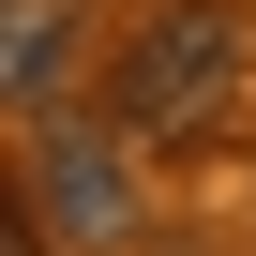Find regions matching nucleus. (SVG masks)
<instances>
[{"mask_svg": "<svg viewBox=\"0 0 256 256\" xmlns=\"http://www.w3.org/2000/svg\"><path fill=\"white\" fill-rule=\"evenodd\" d=\"M0 106L16 120L76 106V0H0Z\"/></svg>", "mask_w": 256, "mask_h": 256, "instance_id": "nucleus-3", "label": "nucleus"}, {"mask_svg": "<svg viewBox=\"0 0 256 256\" xmlns=\"http://www.w3.org/2000/svg\"><path fill=\"white\" fill-rule=\"evenodd\" d=\"M241 76H256L241 0H166V16L120 30V60H106V120H120L136 151H211V136H241Z\"/></svg>", "mask_w": 256, "mask_h": 256, "instance_id": "nucleus-1", "label": "nucleus"}, {"mask_svg": "<svg viewBox=\"0 0 256 256\" xmlns=\"http://www.w3.org/2000/svg\"><path fill=\"white\" fill-rule=\"evenodd\" d=\"M0 256H46V226H30V196L0 181Z\"/></svg>", "mask_w": 256, "mask_h": 256, "instance_id": "nucleus-4", "label": "nucleus"}, {"mask_svg": "<svg viewBox=\"0 0 256 256\" xmlns=\"http://www.w3.org/2000/svg\"><path fill=\"white\" fill-rule=\"evenodd\" d=\"M30 226H46V241H136V136H120V120L46 106V151H30Z\"/></svg>", "mask_w": 256, "mask_h": 256, "instance_id": "nucleus-2", "label": "nucleus"}]
</instances>
